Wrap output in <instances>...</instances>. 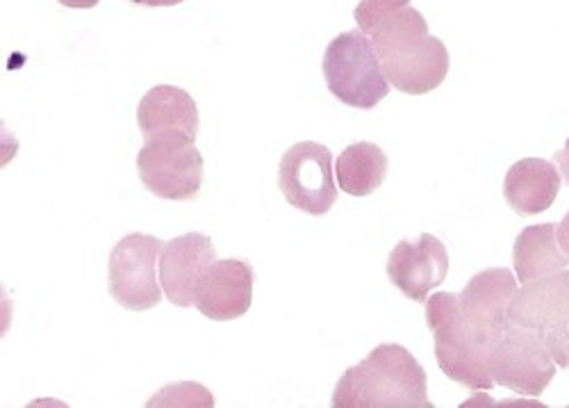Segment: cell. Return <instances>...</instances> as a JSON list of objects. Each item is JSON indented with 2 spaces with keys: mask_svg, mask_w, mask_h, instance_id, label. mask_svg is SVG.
Returning a JSON list of instances; mask_svg holds the SVG:
<instances>
[{
  "mask_svg": "<svg viewBox=\"0 0 569 408\" xmlns=\"http://www.w3.org/2000/svg\"><path fill=\"white\" fill-rule=\"evenodd\" d=\"M253 267L247 260H214L203 275L194 306L208 320L230 322L249 312L253 301Z\"/></svg>",
  "mask_w": 569,
  "mask_h": 408,
  "instance_id": "obj_13",
  "label": "cell"
},
{
  "mask_svg": "<svg viewBox=\"0 0 569 408\" xmlns=\"http://www.w3.org/2000/svg\"><path fill=\"white\" fill-rule=\"evenodd\" d=\"M214 260V245L203 233H187L169 240L158 260L164 297L180 308L194 306L197 288Z\"/></svg>",
  "mask_w": 569,
  "mask_h": 408,
  "instance_id": "obj_12",
  "label": "cell"
},
{
  "mask_svg": "<svg viewBox=\"0 0 569 408\" xmlns=\"http://www.w3.org/2000/svg\"><path fill=\"white\" fill-rule=\"evenodd\" d=\"M162 247L160 238L144 233H130L114 245L108 267V290L126 310H151L162 301L164 290L158 283Z\"/></svg>",
  "mask_w": 569,
  "mask_h": 408,
  "instance_id": "obj_7",
  "label": "cell"
},
{
  "mask_svg": "<svg viewBox=\"0 0 569 408\" xmlns=\"http://www.w3.org/2000/svg\"><path fill=\"white\" fill-rule=\"evenodd\" d=\"M151 406H214V397L201 388L199 384H176L169 388H162L156 397H151V401L147 404Z\"/></svg>",
  "mask_w": 569,
  "mask_h": 408,
  "instance_id": "obj_18",
  "label": "cell"
},
{
  "mask_svg": "<svg viewBox=\"0 0 569 408\" xmlns=\"http://www.w3.org/2000/svg\"><path fill=\"white\" fill-rule=\"evenodd\" d=\"M58 3L71 10H89V8H97L101 0H58Z\"/></svg>",
  "mask_w": 569,
  "mask_h": 408,
  "instance_id": "obj_22",
  "label": "cell"
},
{
  "mask_svg": "<svg viewBox=\"0 0 569 408\" xmlns=\"http://www.w3.org/2000/svg\"><path fill=\"white\" fill-rule=\"evenodd\" d=\"M408 6L410 0H360L353 17L358 28L369 37L388 17H392L395 12Z\"/></svg>",
  "mask_w": 569,
  "mask_h": 408,
  "instance_id": "obj_19",
  "label": "cell"
},
{
  "mask_svg": "<svg viewBox=\"0 0 569 408\" xmlns=\"http://www.w3.org/2000/svg\"><path fill=\"white\" fill-rule=\"evenodd\" d=\"M132 3L147 6V8H176V6L184 3V0H132Z\"/></svg>",
  "mask_w": 569,
  "mask_h": 408,
  "instance_id": "obj_23",
  "label": "cell"
},
{
  "mask_svg": "<svg viewBox=\"0 0 569 408\" xmlns=\"http://www.w3.org/2000/svg\"><path fill=\"white\" fill-rule=\"evenodd\" d=\"M333 408H433L426 372L401 345H378L347 370L333 390Z\"/></svg>",
  "mask_w": 569,
  "mask_h": 408,
  "instance_id": "obj_2",
  "label": "cell"
},
{
  "mask_svg": "<svg viewBox=\"0 0 569 408\" xmlns=\"http://www.w3.org/2000/svg\"><path fill=\"white\" fill-rule=\"evenodd\" d=\"M328 92L356 110H373L390 94V82L362 30L338 34L326 47L321 64Z\"/></svg>",
  "mask_w": 569,
  "mask_h": 408,
  "instance_id": "obj_3",
  "label": "cell"
},
{
  "mask_svg": "<svg viewBox=\"0 0 569 408\" xmlns=\"http://www.w3.org/2000/svg\"><path fill=\"white\" fill-rule=\"evenodd\" d=\"M560 186L562 180L556 165L540 158H525L508 169L503 199L517 215L533 217L556 203Z\"/></svg>",
  "mask_w": 569,
  "mask_h": 408,
  "instance_id": "obj_15",
  "label": "cell"
},
{
  "mask_svg": "<svg viewBox=\"0 0 569 408\" xmlns=\"http://www.w3.org/2000/svg\"><path fill=\"white\" fill-rule=\"evenodd\" d=\"M556 165L560 167L565 180L569 183V138H567V142H565V149L556 153Z\"/></svg>",
  "mask_w": 569,
  "mask_h": 408,
  "instance_id": "obj_21",
  "label": "cell"
},
{
  "mask_svg": "<svg viewBox=\"0 0 569 408\" xmlns=\"http://www.w3.org/2000/svg\"><path fill=\"white\" fill-rule=\"evenodd\" d=\"M556 370L558 366L545 336L512 322L490 356V375L495 384L519 395L540 397L553 381Z\"/></svg>",
  "mask_w": 569,
  "mask_h": 408,
  "instance_id": "obj_8",
  "label": "cell"
},
{
  "mask_svg": "<svg viewBox=\"0 0 569 408\" xmlns=\"http://www.w3.org/2000/svg\"><path fill=\"white\" fill-rule=\"evenodd\" d=\"M137 171L151 195L164 201H192L203 186V156L187 135L162 132L141 147Z\"/></svg>",
  "mask_w": 569,
  "mask_h": 408,
  "instance_id": "obj_5",
  "label": "cell"
},
{
  "mask_svg": "<svg viewBox=\"0 0 569 408\" xmlns=\"http://www.w3.org/2000/svg\"><path fill=\"white\" fill-rule=\"evenodd\" d=\"M137 123L144 140L162 132H180L197 142L199 108L184 89L173 84H158L139 101Z\"/></svg>",
  "mask_w": 569,
  "mask_h": 408,
  "instance_id": "obj_14",
  "label": "cell"
},
{
  "mask_svg": "<svg viewBox=\"0 0 569 408\" xmlns=\"http://www.w3.org/2000/svg\"><path fill=\"white\" fill-rule=\"evenodd\" d=\"M449 275L447 247L431 233H423L417 242L401 240L388 258V279L408 299L423 303Z\"/></svg>",
  "mask_w": 569,
  "mask_h": 408,
  "instance_id": "obj_11",
  "label": "cell"
},
{
  "mask_svg": "<svg viewBox=\"0 0 569 408\" xmlns=\"http://www.w3.org/2000/svg\"><path fill=\"white\" fill-rule=\"evenodd\" d=\"M426 322L436 340V358L440 370L469 390H492L490 354L471 338L462 322L460 299L451 292H436L426 299Z\"/></svg>",
  "mask_w": 569,
  "mask_h": 408,
  "instance_id": "obj_4",
  "label": "cell"
},
{
  "mask_svg": "<svg viewBox=\"0 0 569 408\" xmlns=\"http://www.w3.org/2000/svg\"><path fill=\"white\" fill-rule=\"evenodd\" d=\"M508 320L545 336L558 368H567L569 347V269L553 271L517 290L508 306Z\"/></svg>",
  "mask_w": 569,
  "mask_h": 408,
  "instance_id": "obj_6",
  "label": "cell"
},
{
  "mask_svg": "<svg viewBox=\"0 0 569 408\" xmlns=\"http://www.w3.org/2000/svg\"><path fill=\"white\" fill-rule=\"evenodd\" d=\"M558 245H560V249L569 256V212L562 217V221L558 223Z\"/></svg>",
  "mask_w": 569,
  "mask_h": 408,
  "instance_id": "obj_20",
  "label": "cell"
},
{
  "mask_svg": "<svg viewBox=\"0 0 569 408\" xmlns=\"http://www.w3.org/2000/svg\"><path fill=\"white\" fill-rule=\"evenodd\" d=\"M567 368H569V347H567Z\"/></svg>",
  "mask_w": 569,
  "mask_h": 408,
  "instance_id": "obj_24",
  "label": "cell"
},
{
  "mask_svg": "<svg viewBox=\"0 0 569 408\" xmlns=\"http://www.w3.org/2000/svg\"><path fill=\"white\" fill-rule=\"evenodd\" d=\"M556 223L527 226L515 240L512 262L519 283H531L569 267V256L558 245Z\"/></svg>",
  "mask_w": 569,
  "mask_h": 408,
  "instance_id": "obj_16",
  "label": "cell"
},
{
  "mask_svg": "<svg viewBox=\"0 0 569 408\" xmlns=\"http://www.w3.org/2000/svg\"><path fill=\"white\" fill-rule=\"evenodd\" d=\"M278 188L290 206L323 217L338 201L333 156L319 142H299L288 149L278 167Z\"/></svg>",
  "mask_w": 569,
  "mask_h": 408,
  "instance_id": "obj_9",
  "label": "cell"
},
{
  "mask_svg": "<svg viewBox=\"0 0 569 408\" xmlns=\"http://www.w3.org/2000/svg\"><path fill=\"white\" fill-rule=\"evenodd\" d=\"M515 292L517 277L512 271L506 267H490L479 271L458 297L467 331L490 356L510 325L508 306Z\"/></svg>",
  "mask_w": 569,
  "mask_h": 408,
  "instance_id": "obj_10",
  "label": "cell"
},
{
  "mask_svg": "<svg viewBox=\"0 0 569 408\" xmlns=\"http://www.w3.org/2000/svg\"><path fill=\"white\" fill-rule=\"evenodd\" d=\"M388 82L408 97L436 92L449 73V51L429 34V23L415 8H401L371 34Z\"/></svg>",
  "mask_w": 569,
  "mask_h": 408,
  "instance_id": "obj_1",
  "label": "cell"
},
{
  "mask_svg": "<svg viewBox=\"0 0 569 408\" xmlns=\"http://www.w3.org/2000/svg\"><path fill=\"white\" fill-rule=\"evenodd\" d=\"M388 156L371 142L347 147L336 162L338 186L351 197H369L383 186L388 176Z\"/></svg>",
  "mask_w": 569,
  "mask_h": 408,
  "instance_id": "obj_17",
  "label": "cell"
}]
</instances>
